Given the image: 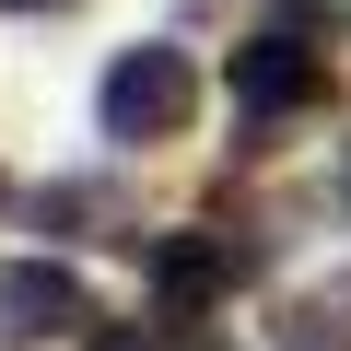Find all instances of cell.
Returning <instances> with one entry per match:
<instances>
[{
  "mask_svg": "<svg viewBox=\"0 0 351 351\" xmlns=\"http://www.w3.org/2000/svg\"><path fill=\"white\" fill-rule=\"evenodd\" d=\"M94 106H106V141H176L199 117V59L188 47H117Z\"/></svg>",
  "mask_w": 351,
  "mask_h": 351,
  "instance_id": "cell-1",
  "label": "cell"
},
{
  "mask_svg": "<svg viewBox=\"0 0 351 351\" xmlns=\"http://www.w3.org/2000/svg\"><path fill=\"white\" fill-rule=\"evenodd\" d=\"M71 328H94V293L59 258H12V269H0V351H47Z\"/></svg>",
  "mask_w": 351,
  "mask_h": 351,
  "instance_id": "cell-3",
  "label": "cell"
},
{
  "mask_svg": "<svg viewBox=\"0 0 351 351\" xmlns=\"http://www.w3.org/2000/svg\"><path fill=\"white\" fill-rule=\"evenodd\" d=\"M36 234H106V246H141L129 199L106 188V176H59V188H36Z\"/></svg>",
  "mask_w": 351,
  "mask_h": 351,
  "instance_id": "cell-5",
  "label": "cell"
},
{
  "mask_svg": "<svg viewBox=\"0 0 351 351\" xmlns=\"http://www.w3.org/2000/svg\"><path fill=\"white\" fill-rule=\"evenodd\" d=\"M339 199H351V152H339Z\"/></svg>",
  "mask_w": 351,
  "mask_h": 351,
  "instance_id": "cell-9",
  "label": "cell"
},
{
  "mask_svg": "<svg viewBox=\"0 0 351 351\" xmlns=\"http://www.w3.org/2000/svg\"><path fill=\"white\" fill-rule=\"evenodd\" d=\"M94 351H164V328H94Z\"/></svg>",
  "mask_w": 351,
  "mask_h": 351,
  "instance_id": "cell-7",
  "label": "cell"
},
{
  "mask_svg": "<svg viewBox=\"0 0 351 351\" xmlns=\"http://www.w3.org/2000/svg\"><path fill=\"white\" fill-rule=\"evenodd\" d=\"M234 281H258V246H211V234H152V293H164V316H199V304H223Z\"/></svg>",
  "mask_w": 351,
  "mask_h": 351,
  "instance_id": "cell-4",
  "label": "cell"
},
{
  "mask_svg": "<svg viewBox=\"0 0 351 351\" xmlns=\"http://www.w3.org/2000/svg\"><path fill=\"white\" fill-rule=\"evenodd\" d=\"M0 12H71V0H0Z\"/></svg>",
  "mask_w": 351,
  "mask_h": 351,
  "instance_id": "cell-8",
  "label": "cell"
},
{
  "mask_svg": "<svg viewBox=\"0 0 351 351\" xmlns=\"http://www.w3.org/2000/svg\"><path fill=\"white\" fill-rule=\"evenodd\" d=\"M281 351H351V281L339 293H293L281 304Z\"/></svg>",
  "mask_w": 351,
  "mask_h": 351,
  "instance_id": "cell-6",
  "label": "cell"
},
{
  "mask_svg": "<svg viewBox=\"0 0 351 351\" xmlns=\"http://www.w3.org/2000/svg\"><path fill=\"white\" fill-rule=\"evenodd\" d=\"M234 106H246L258 129H269V117L328 106V47H316V36H281V24H269V36H246V47H234Z\"/></svg>",
  "mask_w": 351,
  "mask_h": 351,
  "instance_id": "cell-2",
  "label": "cell"
}]
</instances>
